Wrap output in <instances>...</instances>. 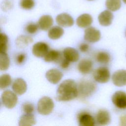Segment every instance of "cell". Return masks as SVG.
<instances>
[{
    "label": "cell",
    "instance_id": "1",
    "mask_svg": "<svg viewBox=\"0 0 126 126\" xmlns=\"http://www.w3.org/2000/svg\"><path fill=\"white\" fill-rule=\"evenodd\" d=\"M56 94V99L60 101H67L74 99L78 95L76 83L72 79L63 81L59 86Z\"/></svg>",
    "mask_w": 126,
    "mask_h": 126
},
{
    "label": "cell",
    "instance_id": "2",
    "mask_svg": "<svg viewBox=\"0 0 126 126\" xmlns=\"http://www.w3.org/2000/svg\"><path fill=\"white\" fill-rule=\"evenodd\" d=\"M95 84L90 80H82L78 86V94L81 97H86L92 94L96 90Z\"/></svg>",
    "mask_w": 126,
    "mask_h": 126
},
{
    "label": "cell",
    "instance_id": "3",
    "mask_svg": "<svg viewBox=\"0 0 126 126\" xmlns=\"http://www.w3.org/2000/svg\"><path fill=\"white\" fill-rule=\"evenodd\" d=\"M54 103L53 100L48 96L41 97L37 103V111L42 115L50 114L53 111Z\"/></svg>",
    "mask_w": 126,
    "mask_h": 126
},
{
    "label": "cell",
    "instance_id": "4",
    "mask_svg": "<svg viewBox=\"0 0 126 126\" xmlns=\"http://www.w3.org/2000/svg\"><path fill=\"white\" fill-rule=\"evenodd\" d=\"M14 92L10 90L4 91L1 94V101L3 105L9 109L13 108L16 105L18 97Z\"/></svg>",
    "mask_w": 126,
    "mask_h": 126
},
{
    "label": "cell",
    "instance_id": "5",
    "mask_svg": "<svg viewBox=\"0 0 126 126\" xmlns=\"http://www.w3.org/2000/svg\"><path fill=\"white\" fill-rule=\"evenodd\" d=\"M110 74L109 69L105 67H100L95 69L93 72V77L100 83H107L110 79Z\"/></svg>",
    "mask_w": 126,
    "mask_h": 126
},
{
    "label": "cell",
    "instance_id": "6",
    "mask_svg": "<svg viewBox=\"0 0 126 126\" xmlns=\"http://www.w3.org/2000/svg\"><path fill=\"white\" fill-rule=\"evenodd\" d=\"M114 105L121 109H126V93L122 91L115 92L112 97Z\"/></svg>",
    "mask_w": 126,
    "mask_h": 126
},
{
    "label": "cell",
    "instance_id": "7",
    "mask_svg": "<svg viewBox=\"0 0 126 126\" xmlns=\"http://www.w3.org/2000/svg\"><path fill=\"white\" fill-rule=\"evenodd\" d=\"M101 37L100 31L94 27H90L85 30L84 39L92 43L98 41Z\"/></svg>",
    "mask_w": 126,
    "mask_h": 126
},
{
    "label": "cell",
    "instance_id": "8",
    "mask_svg": "<svg viewBox=\"0 0 126 126\" xmlns=\"http://www.w3.org/2000/svg\"><path fill=\"white\" fill-rule=\"evenodd\" d=\"M48 51L49 46L43 42H38L34 44L32 47V54L36 57H44Z\"/></svg>",
    "mask_w": 126,
    "mask_h": 126
},
{
    "label": "cell",
    "instance_id": "9",
    "mask_svg": "<svg viewBox=\"0 0 126 126\" xmlns=\"http://www.w3.org/2000/svg\"><path fill=\"white\" fill-rule=\"evenodd\" d=\"M113 84L118 87L126 85V70H119L115 72L112 77Z\"/></svg>",
    "mask_w": 126,
    "mask_h": 126
},
{
    "label": "cell",
    "instance_id": "10",
    "mask_svg": "<svg viewBox=\"0 0 126 126\" xmlns=\"http://www.w3.org/2000/svg\"><path fill=\"white\" fill-rule=\"evenodd\" d=\"M46 79L49 82L53 84H56L62 79L63 74L57 68H52L48 70L45 74Z\"/></svg>",
    "mask_w": 126,
    "mask_h": 126
},
{
    "label": "cell",
    "instance_id": "11",
    "mask_svg": "<svg viewBox=\"0 0 126 126\" xmlns=\"http://www.w3.org/2000/svg\"><path fill=\"white\" fill-rule=\"evenodd\" d=\"M57 23L63 27H69L74 24L73 18L68 14L63 13L59 14L56 18Z\"/></svg>",
    "mask_w": 126,
    "mask_h": 126
},
{
    "label": "cell",
    "instance_id": "12",
    "mask_svg": "<svg viewBox=\"0 0 126 126\" xmlns=\"http://www.w3.org/2000/svg\"><path fill=\"white\" fill-rule=\"evenodd\" d=\"M12 88L16 94L21 95L26 92L27 86L25 80L22 78H18L16 79L13 82Z\"/></svg>",
    "mask_w": 126,
    "mask_h": 126
},
{
    "label": "cell",
    "instance_id": "13",
    "mask_svg": "<svg viewBox=\"0 0 126 126\" xmlns=\"http://www.w3.org/2000/svg\"><path fill=\"white\" fill-rule=\"evenodd\" d=\"M78 120L80 126H93L95 125L94 117L87 113L82 112L79 114Z\"/></svg>",
    "mask_w": 126,
    "mask_h": 126
},
{
    "label": "cell",
    "instance_id": "14",
    "mask_svg": "<svg viewBox=\"0 0 126 126\" xmlns=\"http://www.w3.org/2000/svg\"><path fill=\"white\" fill-rule=\"evenodd\" d=\"M113 15L109 10H104L101 12L98 17L99 24L103 26H108L112 23Z\"/></svg>",
    "mask_w": 126,
    "mask_h": 126
},
{
    "label": "cell",
    "instance_id": "15",
    "mask_svg": "<svg viewBox=\"0 0 126 126\" xmlns=\"http://www.w3.org/2000/svg\"><path fill=\"white\" fill-rule=\"evenodd\" d=\"M97 123L101 126H105L110 122L111 117L109 113L105 110H99L96 114Z\"/></svg>",
    "mask_w": 126,
    "mask_h": 126
},
{
    "label": "cell",
    "instance_id": "16",
    "mask_svg": "<svg viewBox=\"0 0 126 126\" xmlns=\"http://www.w3.org/2000/svg\"><path fill=\"white\" fill-rule=\"evenodd\" d=\"M53 24L52 17L49 15L42 16L38 21L37 24L39 28L43 31H46L50 29Z\"/></svg>",
    "mask_w": 126,
    "mask_h": 126
},
{
    "label": "cell",
    "instance_id": "17",
    "mask_svg": "<svg viewBox=\"0 0 126 126\" xmlns=\"http://www.w3.org/2000/svg\"><path fill=\"white\" fill-rule=\"evenodd\" d=\"M93 67V62L88 59H83L81 60L77 65L78 70L83 74L89 73L92 71Z\"/></svg>",
    "mask_w": 126,
    "mask_h": 126
},
{
    "label": "cell",
    "instance_id": "18",
    "mask_svg": "<svg viewBox=\"0 0 126 126\" xmlns=\"http://www.w3.org/2000/svg\"><path fill=\"white\" fill-rule=\"evenodd\" d=\"M63 57L70 62H76L79 59V54L76 50L72 47H66L63 51Z\"/></svg>",
    "mask_w": 126,
    "mask_h": 126
},
{
    "label": "cell",
    "instance_id": "19",
    "mask_svg": "<svg viewBox=\"0 0 126 126\" xmlns=\"http://www.w3.org/2000/svg\"><path fill=\"white\" fill-rule=\"evenodd\" d=\"M93 22V18L89 14H83L79 16L76 20L77 26L81 28H87L90 26Z\"/></svg>",
    "mask_w": 126,
    "mask_h": 126
},
{
    "label": "cell",
    "instance_id": "20",
    "mask_svg": "<svg viewBox=\"0 0 126 126\" xmlns=\"http://www.w3.org/2000/svg\"><path fill=\"white\" fill-rule=\"evenodd\" d=\"M36 124L34 116L32 114H26L22 115L19 119L20 126H31Z\"/></svg>",
    "mask_w": 126,
    "mask_h": 126
},
{
    "label": "cell",
    "instance_id": "21",
    "mask_svg": "<svg viewBox=\"0 0 126 126\" xmlns=\"http://www.w3.org/2000/svg\"><path fill=\"white\" fill-rule=\"evenodd\" d=\"M61 59V53L59 51L51 50L49 51L44 57V60L46 62H60Z\"/></svg>",
    "mask_w": 126,
    "mask_h": 126
},
{
    "label": "cell",
    "instance_id": "22",
    "mask_svg": "<svg viewBox=\"0 0 126 126\" xmlns=\"http://www.w3.org/2000/svg\"><path fill=\"white\" fill-rule=\"evenodd\" d=\"M33 40L31 36L21 35L19 36L16 39L15 42L17 46L19 48H23L27 46L30 44L32 43Z\"/></svg>",
    "mask_w": 126,
    "mask_h": 126
},
{
    "label": "cell",
    "instance_id": "23",
    "mask_svg": "<svg viewBox=\"0 0 126 126\" xmlns=\"http://www.w3.org/2000/svg\"><path fill=\"white\" fill-rule=\"evenodd\" d=\"M64 33L63 30L59 26H54L52 27L48 31V37L53 40L60 38Z\"/></svg>",
    "mask_w": 126,
    "mask_h": 126
},
{
    "label": "cell",
    "instance_id": "24",
    "mask_svg": "<svg viewBox=\"0 0 126 126\" xmlns=\"http://www.w3.org/2000/svg\"><path fill=\"white\" fill-rule=\"evenodd\" d=\"M10 64L9 58L8 55L4 52L0 53V70H7Z\"/></svg>",
    "mask_w": 126,
    "mask_h": 126
},
{
    "label": "cell",
    "instance_id": "25",
    "mask_svg": "<svg viewBox=\"0 0 126 126\" xmlns=\"http://www.w3.org/2000/svg\"><path fill=\"white\" fill-rule=\"evenodd\" d=\"M105 5L111 11H115L120 9L121 6V0H106Z\"/></svg>",
    "mask_w": 126,
    "mask_h": 126
},
{
    "label": "cell",
    "instance_id": "26",
    "mask_svg": "<svg viewBox=\"0 0 126 126\" xmlns=\"http://www.w3.org/2000/svg\"><path fill=\"white\" fill-rule=\"evenodd\" d=\"M96 60L97 62L100 63L106 64L110 62V56L107 52L101 51L96 54Z\"/></svg>",
    "mask_w": 126,
    "mask_h": 126
},
{
    "label": "cell",
    "instance_id": "27",
    "mask_svg": "<svg viewBox=\"0 0 126 126\" xmlns=\"http://www.w3.org/2000/svg\"><path fill=\"white\" fill-rule=\"evenodd\" d=\"M11 83V76L8 74H4L0 77V88L4 89L8 87Z\"/></svg>",
    "mask_w": 126,
    "mask_h": 126
},
{
    "label": "cell",
    "instance_id": "28",
    "mask_svg": "<svg viewBox=\"0 0 126 126\" xmlns=\"http://www.w3.org/2000/svg\"><path fill=\"white\" fill-rule=\"evenodd\" d=\"M8 37L4 33H0V52L6 53L7 50Z\"/></svg>",
    "mask_w": 126,
    "mask_h": 126
},
{
    "label": "cell",
    "instance_id": "29",
    "mask_svg": "<svg viewBox=\"0 0 126 126\" xmlns=\"http://www.w3.org/2000/svg\"><path fill=\"white\" fill-rule=\"evenodd\" d=\"M20 4L23 9L30 10L34 7L35 2L34 0H21Z\"/></svg>",
    "mask_w": 126,
    "mask_h": 126
},
{
    "label": "cell",
    "instance_id": "30",
    "mask_svg": "<svg viewBox=\"0 0 126 126\" xmlns=\"http://www.w3.org/2000/svg\"><path fill=\"white\" fill-rule=\"evenodd\" d=\"M38 25L34 23H30L28 24L25 28L26 31L30 34H34L36 33L38 29Z\"/></svg>",
    "mask_w": 126,
    "mask_h": 126
},
{
    "label": "cell",
    "instance_id": "31",
    "mask_svg": "<svg viewBox=\"0 0 126 126\" xmlns=\"http://www.w3.org/2000/svg\"><path fill=\"white\" fill-rule=\"evenodd\" d=\"M22 109L25 114H32L34 111V106L32 103L26 102L22 105Z\"/></svg>",
    "mask_w": 126,
    "mask_h": 126
},
{
    "label": "cell",
    "instance_id": "32",
    "mask_svg": "<svg viewBox=\"0 0 126 126\" xmlns=\"http://www.w3.org/2000/svg\"><path fill=\"white\" fill-rule=\"evenodd\" d=\"M26 60V55L24 53H20L18 54L16 58V62L17 64H22Z\"/></svg>",
    "mask_w": 126,
    "mask_h": 126
},
{
    "label": "cell",
    "instance_id": "33",
    "mask_svg": "<svg viewBox=\"0 0 126 126\" xmlns=\"http://www.w3.org/2000/svg\"><path fill=\"white\" fill-rule=\"evenodd\" d=\"M60 66L63 69H66L68 67L70 64V62L67 60L66 59H62L60 61Z\"/></svg>",
    "mask_w": 126,
    "mask_h": 126
},
{
    "label": "cell",
    "instance_id": "34",
    "mask_svg": "<svg viewBox=\"0 0 126 126\" xmlns=\"http://www.w3.org/2000/svg\"><path fill=\"white\" fill-rule=\"evenodd\" d=\"M89 49V46L87 43H82L79 46V49L82 52H86L88 51Z\"/></svg>",
    "mask_w": 126,
    "mask_h": 126
},
{
    "label": "cell",
    "instance_id": "35",
    "mask_svg": "<svg viewBox=\"0 0 126 126\" xmlns=\"http://www.w3.org/2000/svg\"><path fill=\"white\" fill-rule=\"evenodd\" d=\"M120 125L122 126H126V115L121 117Z\"/></svg>",
    "mask_w": 126,
    "mask_h": 126
},
{
    "label": "cell",
    "instance_id": "36",
    "mask_svg": "<svg viewBox=\"0 0 126 126\" xmlns=\"http://www.w3.org/2000/svg\"><path fill=\"white\" fill-rule=\"evenodd\" d=\"M123 0V1L126 4V0Z\"/></svg>",
    "mask_w": 126,
    "mask_h": 126
},
{
    "label": "cell",
    "instance_id": "37",
    "mask_svg": "<svg viewBox=\"0 0 126 126\" xmlns=\"http://www.w3.org/2000/svg\"></svg>",
    "mask_w": 126,
    "mask_h": 126
},
{
    "label": "cell",
    "instance_id": "38",
    "mask_svg": "<svg viewBox=\"0 0 126 126\" xmlns=\"http://www.w3.org/2000/svg\"></svg>",
    "mask_w": 126,
    "mask_h": 126
}]
</instances>
